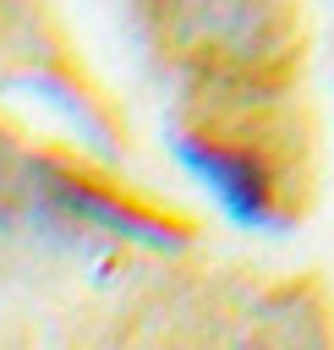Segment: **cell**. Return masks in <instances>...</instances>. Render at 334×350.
<instances>
[{
	"label": "cell",
	"instance_id": "2",
	"mask_svg": "<svg viewBox=\"0 0 334 350\" xmlns=\"http://www.w3.org/2000/svg\"><path fill=\"white\" fill-rule=\"evenodd\" d=\"M175 159L224 202V213L246 230H279L285 213L274 202V175L257 153L246 148H224L208 137H175Z\"/></svg>",
	"mask_w": 334,
	"mask_h": 350
},
{
	"label": "cell",
	"instance_id": "3",
	"mask_svg": "<svg viewBox=\"0 0 334 350\" xmlns=\"http://www.w3.org/2000/svg\"><path fill=\"white\" fill-rule=\"evenodd\" d=\"M170 27H175V38L186 49L214 55L219 66L252 71L257 60H268L279 49L285 16L257 11V5H192V11H170Z\"/></svg>",
	"mask_w": 334,
	"mask_h": 350
},
{
	"label": "cell",
	"instance_id": "1",
	"mask_svg": "<svg viewBox=\"0 0 334 350\" xmlns=\"http://www.w3.org/2000/svg\"><path fill=\"white\" fill-rule=\"evenodd\" d=\"M5 219H44V224H88V230H104V235H126V241H142V246H175L181 235L164 230L153 213L88 186V180H71L66 170H55L49 159H33V153H11L0 142V224Z\"/></svg>",
	"mask_w": 334,
	"mask_h": 350
},
{
	"label": "cell",
	"instance_id": "4",
	"mask_svg": "<svg viewBox=\"0 0 334 350\" xmlns=\"http://www.w3.org/2000/svg\"><path fill=\"white\" fill-rule=\"evenodd\" d=\"M241 350H263V345H241Z\"/></svg>",
	"mask_w": 334,
	"mask_h": 350
}]
</instances>
